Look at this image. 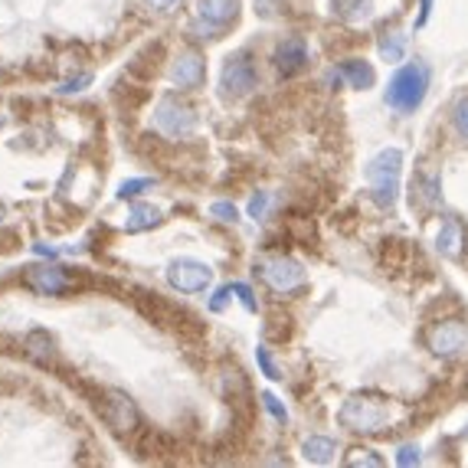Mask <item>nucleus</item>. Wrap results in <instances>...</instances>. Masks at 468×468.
I'll list each match as a JSON object with an SVG mask.
<instances>
[{"instance_id": "393cba45", "label": "nucleus", "mask_w": 468, "mask_h": 468, "mask_svg": "<svg viewBox=\"0 0 468 468\" xmlns=\"http://www.w3.org/2000/svg\"><path fill=\"white\" fill-rule=\"evenodd\" d=\"M213 213H217V219L236 223V207H233V203H213Z\"/></svg>"}, {"instance_id": "9b49d317", "label": "nucleus", "mask_w": 468, "mask_h": 468, "mask_svg": "<svg viewBox=\"0 0 468 468\" xmlns=\"http://www.w3.org/2000/svg\"><path fill=\"white\" fill-rule=\"evenodd\" d=\"M399 167H403V154L397 148L383 151L377 154L374 161L367 165V177L370 180H380V177H399Z\"/></svg>"}, {"instance_id": "f3484780", "label": "nucleus", "mask_w": 468, "mask_h": 468, "mask_svg": "<svg viewBox=\"0 0 468 468\" xmlns=\"http://www.w3.org/2000/svg\"><path fill=\"white\" fill-rule=\"evenodd\" d=\"M380 56L387 63H399L406 56V37L403 33H383L380 37Z\"/></svg>"}, {"instance_id": "1a4fd4ad", "label": "nucleus", "mask_w": 468, "mask_h": 468, "mask_svg": "<svg viewBox=\"0 0 468 468\" xmlns=\"http://www.w3.org/2000/svg\"><path fill=\"white\" fill-rule=\"evenodd\" d=\"M275 66H279L282 76H295L308 66V47L302 39H285L279 49H275Z\"/></svg>"}, {"instance_id": "ddd939ff", "label": "nucleus", "mask_w": 468, "mask_h": 468, "mask_svg": "<svg viewBox=\"0 0 468 468\" xmlns=\"http://www.w3.org/2000/svg\"><path fill=\"white\" fill-rule=\"evenodd\" d=\"M341 76L347 79L354 89H370L377 82L374 66L364 63V59H347V63H341Z\"/></svg>"}, {"instance_id": "5701e85b", "label": "nucleus", "mask_w": 468, "mask_h": 468, "mask_svg": "<svg viewBox=\"0 0 468 468\" xmlns=\"http://www.w3.org/2000/svg\"><path fill=\"white\" fill-rule=\"evenodd\" d=\"M262 403L269 406V413H272L275 420H279V422H285V416H289V413H285V406H282L279 399L272 397V393H262Z\"/></svg>"}, {"instance_id": "bb28decb", "label": "nucleus", "mask_w": 468, "mask_h": 468, "mask_svg": "<svg viewBox=\"0 0 468 468\" xmlns=\"http://www.w3.org/2000/svg\"><path fill=\"white\" fill-rule=\"evenodd\" d=\"M266 207H269V197H266V194H259L256 200L250 203V213H252V217H262V213H266Z\"/></svg>"}, {"instance_id": "a211bd4d", "label": "nucleus", "mask_w": 468, "mask_h": 468, "mask_svg": "<svg viewBox=\"0 0 468 468\" xmlns=\"http://www.w3.org/2000/svg\"><path fill=\"white\" fill-rule=\"evenodd\" d=\"M397 190H399V180L397 177H380V180H374V203L377 207H387L390 210L393 203H397Z\"/></svg>"}, {"instance_id": "f03ea898", "label": "nucleus", "mask_w": 468, "mask_h": 468, "mask_svg": "<svg viewBox=\"0 0 468 468\" xmlns=\"http://www.w3.org/2000/svg\"><path fill=\"white\" fill-rule=\"evenodd\" d=\"M337 420H341V426H347V430H354V432H364V436H377V432L390 430V413H387V406H383L380 399H370V397H351L341 406Z\"/></svg>"}, {"instance_id": "0eeeda50", "label": "nucleus", "mask_w": 468, "mask_h": 468, "mask_svg": "<svg viewBox=\"0 0 468 468\" xmlns=\"http://www.w3.org/2000/svg\"><path fill=\"white\" fill-rule=\"evenodd\" d=\"M223 86H227V95H246L252 86H256V69L246 56H233L223 69Z\"/></svg>"}, {"instance_id": "f8f14e48", "label": "nucleus", "mask_w": 468, "mask_h": 468, "mask_svg": "<svg viewBox=\"0 0 468 468\" xmlns=\"http://www.w3.org/2000/svg\"><path fill=\"white\" fill-rule=\"evenodd\" d=\"M174 82H177L180 89H194L203 82V59H197V56H184V59H177V66H174Z\"/></svg>"}, {"instance_id": "dca6fc26", "label": "nucleus", "mask_w": 468, "mask_h": 468, "mask_svg": "<svg viewBox=\"0 0 468 468\" xmlns=\"http://www.w3.org/2000/svg\"><path fill=\"white\" fill-rule=\"evenodd\" d=\"M335 14L347 24H357L370 14V0H335Z\"/></svg>"}, {"instance_id": "4468645a", "label": "nucleus", "mask_w": 468, "mask_h": 468, "mask_svg": "<svg viewBox=\"0 0 468 468\" xmlns=\"http://www.w3.org/2000/svg\"><path fill=\"white\" fill-rule=\"evenodd\" d=\"M200 14L210 24H229L239 14V0H200Z\"/></svg>"}, {"instance_id": "b1692460", "label": "nucleus", "mask_w": 468, "mask_h": 468, "mask_svg": "<svg viewBox=\"0 0 468 468\" xmlns=\"http://www.w3.org/2000/svg\"><path fill=\"white\" fill-rule=\"evenodd\" d=\"M397 462L399 465H416V462H420V449H416V445H403L399 455H397Z\"/></svg>"}, {"instance_id": "7ed1b4c3", "label": "nucleus", "mask_w": 468, "mask_h": 468, "mask_svg": "<svg viewBox=\"0 0 468 468\" xmlns=\"http://www.w3.org/2000/svg\"><path fill=\"white\" fill-rule=\"evenodd\" d=\"M95 410H99V416L105 420V426H112L115 432H134L138 430V406L132 403V399L125 397V393H101V399L95 403Z\"/></svg>"}, {"instance_id": "aec40b11", "label": "nucleus", "mask_w": 468, "mask_h": 468, "mask_svg": "<svg viewBox=\"0 0 468 468\" xmlns=\"http://www.w3.org/2000/svg\"><path fill=\"white\" fill-rule=\"evenodd\" d=\"M452 122H455V132L462 134V141H468V95H462V99L455 101Z\"/></svg>"}, {"instance_id": "cd10ccee", "label": "nucleus", "mask_w": 468, "mask_h": 468, "mask_svg": "<svg viewBox=\"0 0 468 468\" xmlns=\"http://www.w3.org/2000/svg\"><path fill=\"white\" fill-rule=\"evenodd\" d=\"M141 187H148V180H132V184H125V187L118 190L122 197H134V194H141Z\"/></svg>"}, {"instance_id": "7c9ffc66", "label": "nucleus", "mask_w": 468, "mask_h": 468, "mask_svg": "<svg viewBox=\"0 0 468 468\" xmlns=\"http://www.w3.org/2000/svg\"><path fill=\"white\" fill-rule=\"evenodd\" d=\"M151 4H154L157 10H167V7H171V4H174V0H151Z\"/></svg>"}, {"instance_id": "423d86ee", "label": "nucleus", "mask_w": 468, "mask_h": 468, "mask_svg": "<svg viewBox=\"0 0 468 468\" xmlns=\"http://www.w3.org/2000/svg\"><path fill=\"white\" fill-rule=\"evenodd\" d=\"M167 279L171 285H177L180 292H203L210 285V269L200 266V262H190V259H180L167 269Z\"/></svg>"}, {"instance_id": "20e7f679", "label": "nucleus", "mask_w": 468, "mask_h": 468, "mask_svg": "<svg viewBox=\"0 0 468 468\" xmlns=\"http://www.w3.org/2000/svg\"><path fill=\"white\" fill-rule=\"evenodd\" d=\"M468 347V328L462 321H442L430 331V351L439 357H455Z\"/></svg>"}, {"instance_id": "2eb2a0df", "label": "nucleus", "mask_w": 468, "mask_h": 468, "mask_svg": "<svg viewBox=\"0 0 468 468\" xmlns=\"http://www.w3.org/2000/svg\"><path fill=\"white\" fill-rule=\"evenodd\" d=\"M302 452H304V459H308V462H318V465H324V462L335 459L337 442H335V439H328V436H312V439H304Z\"/></svg>"}, {"instance_id": "a878e982", "label": "nucleus", "mask_w": 468, "mask_h": 468, "mask_svg": "<svg viewBox=\"0 0 468 468\" xmlns=\"http://www.w3.org/2000/svg\"><path fill=\"white\" fill-rule=\"evenodd\" d=\"M347 465H383L380 455H347Z\"/></svg>"}, {"instance_id": "c85d7f7f", "label": "nucleus", "mask_w": 468, "mask_h": 468, "mask_svg": "<svg viewBox=\"0 0 468 468\" xmlns=\"http://www.w3.org/2000/svg\"><path fill=\"white\" fill-rule=\"evenodd\" d=\"M227 298H229V289H219V292H217V298H213V302H210L213 312H219V308L227 304Z\"/></svg>"}, {"instance_id": "c756f323", "label": "nucleus", "mask_w": 468, "mask_h": 468, "mask_svg": "<svg viewBox=\"0 0 468 468\" xmlns=\"http://www.w3.org/2000/svg\"><path fill=\"white\" fill-rule=\"evenodd\" d=\"M430 14H432V0H420V27L430 20Z\"/></svg>"}, {"instance_id": "9d476101", "label": "nucleus", "mask_w": 468, "mask_h": 468, "mask_svg": "<svg viewBox=\"0 0 468 468\" xmlns=\"http://www.w3.org/2000/svg\"><path fill=\"white\" fill-rule=\"evenodd\" d=\"M157 125L167 128L171 134H184L194 128V115H190V109H184V105H174V101H165L161 105V112H157Z\"/></svg>"}, {"instance_id": "4be33fe9", "label": "nucleus", "mask_w": 468, "mask_h": 468, "mask_svg": "<svg viewBox=\"0 0 468 468\" xmlns=\"http://www.w3.org/2000/svg\"><path fill=\"white\" fill-rule=\"evenodd\" d=\"M256 357H259V367H262V374H266V377H272V380H275V377H282L279 370H275V364H272V357H269V351H266V347H259V351H256Z\"/></svg>"}, {"instance_id": "39448f33", "label": "nucleus", "mask_w": 468, "mask_h": 468, "mask_svg": "<svg viewBox=\"0 0 468 468\" xmlns=\"http://www.w3.org/2000/svg\"><path fill=\"white\" fill-rule=\"evenodd\" d=\"M262 269V279L272 285L275 292H292L298 289V285H304V269L298 266V262H292V259H272V262H266Z\"/></svg>"}, {"instance_id": "6ab92c4d", "label": "nucleus", "mask_w": 468, "mask_h": 468, "mask_svg": "<svg viewBox=\"0 0 468 468\" xmlns=\"http://www.w3.org/2000/svg\"><path fill=\"white\" fill-rule=\"evenodd\" d=\"M161 223V213L157 210H148V207H138L128 219V229H141V227H157Z\"/></svg>"}, {"instance_id": "412c9836", "label": "nucleus", "mask_w": 468, "mask_h": 468, "mask_svg": "<svg viewBox=\"0 0 468 468\" xmlns=\"http://www.w3.org/2000/svg\"><path fill=\"white\" fill-rule=\"evenodd\" d=\"M27 347H30V354H33V357H39V360H43V354H47V357H53V344H49V337H43V335L27 337Z\"/></svg>"}, {"instance_id": "f257e3e1", "label": "nucleus", "mask_w": 468, "mask_h": 468, "mask_svg": "<svg viewBox=\"0 0 468 468\" xmlns=\"http://www.w3.org/2000/svg\"><path fill=\"white\" fill-rule=\"evenodd\" d=\"M430 92V66L426 63H410L390 79V86H387V105L397 109L399 115H410L422 105Z\"/></svg>"}, {"instance_id": "6e6552de", "label": "nucleus", "mask_w": 468, "mask_h": 468, "mask_svg": "<svg viewBox=\"0 0 468 468\" xmlns=\"http://www.w3.org/2000/svg\"><path fill=\"white\" fill-rule=\"evenodd\" d=\"M436 246H439V252H442V256H449V259H462V256H465V250H468V233H465V227H462L459 219L449 217L442 223V227H439Z\"/></svg>"}]
</instances>
